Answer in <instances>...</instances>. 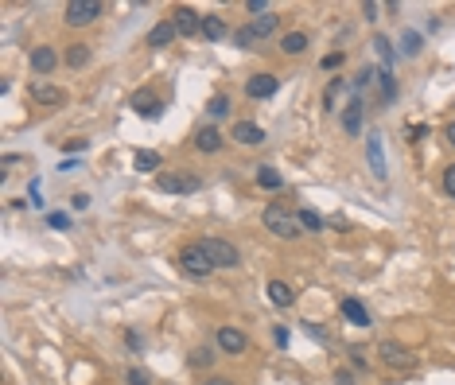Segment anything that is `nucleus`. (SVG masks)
Returning <instances> with one entry per match:
<instances>
[{"instance_id": "473e14b6", "label": "nucleus", "mask_w": 455, "mask_h": 385, "mask_svg": "<svg viewBox=\"0 0 455 385\" xmlns=\"http://www.w3.org/2000/svg\"><path fill=\"white\" fill-rule=\"evenodd\" d=\"M125 382H129V385H152V377H148V370H140V366H132Z\"/></svg>"}, {"instance_id": "f03ea898", "label": "nucleus", "mask_w": 455, "mask_h": 385, "mask_svg": "<svg viewBox=\"0 0 455 385\" xmlns=\"http://www.w3.org/2000/svg\"><path fill=\"white\" fill-rule=\"evenodd\" d=\"M180 269L187 273V277H195V280H203V277L214 273V261L206 257L203 241H187V245H183L180 249Z\"/></svg>"}, {"instance_id": "c03bdc74", "label": "nucleus", "mask_w": 455, "mask_h": 385, "mask_svg": "<svg viewBox=\"0 0 455 385\" xmlns=\"http://www.w3.org/2000/svg\"><path fill=\"white\" fill-rule=\"evenodd\" d=\"M71 206H74V210H86V206H90V195H74Z\"/></svg>"}, {"instance_id": "393cba45", "label": "nucleus", "mask_w": 455, "mask_h": 385, "mask_svg": "<svg viewBox=\"0 0 455 385\" xmlns=\"http://www.w3.org/2000/svg\"><path fill=\"white\" fill-rule=\"evenodd\" d=\"M203 36L214 43V39H222L226 36V20L222 16H203Z\"/></svg>"}, {"instance_id": "49530a36", "label": "nucleus", "mask_w": 455, "mask_h": 385, "mask_svg": "<svg viewBox=\"0 0 455 385\" xmlns=\"http://www.w3.org/2000/svg\"><path fill=\"white\" fill-rule=\"evenodd\" d=\"M203 385H234V382H230V377H206Z\"/></svg>"}, {"instance_id": "4468645a", "label": "nucleus", "mask_w": 455, "mask_h": 385, "mask_svg": "<svg viewBox=\"0 0 455 385\" xmlns=\"http://www.w3.org/2000/svg\"><path fill=\"white\" fill-rule=\"evenodd\" d=\"M265 296H269V303H273V308H292V303H296V292L288 288L284 280H269Z\"/></svg>"}, {"instance_id": "a878e982", "label": "nucleus", "mask_w": 455, "mask_h": 385, "mask_svg": "<svg viewBox=\"0 0 455 385\" xmlns=\"http://www.w3.org/2000/svg\"><path fill=\"white\" fill-rule=\"evenodd\" d=\"M86 62H90V47H86V43H71V51H66V66L82 71Z\"/></svg>"}, {"instance_id": "a19ab883", "label": "nucleus", "mask_w": 455, "mask_h": 385, "mask_svg": "<svg viewBox=\"0 0 455 385\" xmlns=\"http://www.w3.org/2000/svg\"><path fill=\"white\" fill-rule=\"evenodd\" d=\"M273 338L276 347H288V327H273Z\"/></svg>"}, {"instance_id": "7c9ffc66", "label": "nucleus", "mask_w": 455, "mask_h": 385, "mask_svg": "<svg viewBox=\"0 0 455 385\" xmlns=\"http://www.w3.org/2000/svg\"><path fill=\"white\" fill-rule=\"evenodd\" d=\"M206 109H210V117H226V113H230V97L226 94L210 97V105H206Z\"/></svg>"}, {"instance_id": "f257e3e1", "label": "nucleus", "mask_w": 455, "mask_h": 385, "mask_svg": "<svg viewBox=\"0 0 455 385\" xmlns=\"http://www.w3.org/2000/svg\"><path fill=\"white\" fill-rule=\"evenodd\" d=\"M261 226L269 229L273 238H280V241H296V238H304V229H299V218L292 214L288 206H280V203H269V206H265Z\"/></svg>"}, {"instance_id": "c9c22d12", "label": "nucleus", "mask_w": 455, "mask_h": 385, "mask_svg": "<svg viewBox=\"0 0 455 385\" xmlns=\"http://www.w3.org/2000/svg\"><path fill=\"white\" fill-rule=\"evenodd\" d=\"M339 86H343V82H339V78H331V86H327V94H323V105H327V109H335V94H339Z\"/></svg>"}, {"instance_id": "ea45409f", "label": "nucleus", "mask_w": 455, "mask_h": 385, "mask_svg": "<svg viewBox=\"0 0 455 385\" xmlns=\"http://www.w3.org/2000/svg\"><path fill=\"white\" fill-rule=\"evenodd\" d=\"M47 222H51L55 229H71V218H66V214H51Z\"/></svg>"}, {"instance_id": "f8f14e48", "label": "nucleus", "mask_w": 455, "mask_h": 385, "mask_svg": "<svg viewBox=\"0 0 455 385\" xmlns=\"http://www.w3.org/2000/svg\"><path fill=\"white\" fill-rule=\"evenodd\" d=\"M222 145H226V140H222V133H218L214 125H203V129L195 133V148H199L203 156H214V152H222Z\"/></svg>"}, {"instance_id": "37998d69", "label": "nucleus", "mask_w": 455, "mask_h": 385, "mask_svg": "<svg viewBox=\"0 0 455 385\" xmlns=\"http://www.w3.org/2000/svg\"><path fill=\"white\" fill-rule=\"evenodd\" d=\"M362 16H366V20H378V4H373V0H366V4H362Z\"/></svg>"}, {"instance_id": "9b49d317", "label": "nucleus", "mask_w": 455, "mask_h": 385, "mask_svg": "<svg viewBox=\"0 0 455 385\" xmlns=\"http://www.w3.org/2000/svg\"><path fill=\"white\" fill-rule=\"evenodd\" d=\"M234 140H238L241 148H261L265 145V129L261 125H253V121H238V125H234Z\"/></svg>"}, {"instance_id": "e433bc0d", "label": "nucleus", "mask_w": 455, "mask_h": 385, "mask_svg": "<svg viewBox=\"0 0 455 385\" xmlns=\"http://www.w3.org/2000/svg\"><path fill=\"white\" fill-rule=\"evenodd\" d=\"M299 327H304V331H308V335H312L315 343H327V331H323L319 323H299Z\"/></svg>"}, {"instance_id": "412c9836", "label": "nucleus", "mask_w": 455, "mask_h": 385, "mask_svg": "<svg viewBox=\"0 0 455 385\" xmlns=\"http://www.w3.org/2000/svg\"><path fill=\"white\" fill-rule=\"evenodd\" d=\"M366 152H370L373 175H378V179H385V152H382V136H378V133H370V148H366Z\"/></svg>"}, {"instance_id": "5701e85b", "label": "nucleus", "mask_w": 455, "mask_h": 385, "mask_svg": "<svg viewBox=\"0 0 455 385\" xmlns=\"http://www.w3.org/2000/svg\"><path fill=\"white\" fill-rule=\"evenodd\" d=\"M280 51H284V55H299V51H308V36H304V32H288V36L280 39Z\"/></svg>"}, {"instance_id": "58836bf2", "label": "nucleus", "mask_w": 455, "mask_h": 385, "mask_svg": "<svg viewBox=\"0 0 455 385\" xmlns=\"http://www.w3.org/2000/svg\"><path fill=\"white\" fill-rule=\"evenodd\" d=\"M335 66H343V51H331V55H323V71H335Z\"/></svg>"}, {"instance_id": "cd10ccee", "label": "nucleus", "mask_w": 455, "mask_h": 385, "mask_svg": "<svg viewBox=\"0 0 455 385\" xmlns=\"http://www.w3.org/2000/svg\"><path fill=\"white\" fill-rule=\"evenodd\" d=\"M378 82H382V97H385V101H393V97H397V82H393V74H389V71H378Z\"/></svg>"}, {"instance_id": "de8ad7c7", "label": "nucleus", "mask_w": 455, "mask_h": 385, "mask_svg": "<svg viewBox=\"0 0 455 385\" xmlns=\"http://www.w3.org/2000/svg\"><path fill=\"white\" fill-rule=\"evenodd\" d=\"M443 136H447V145L455 148V121H452V125H447V133H443Z\"/></svg>"}, {"instance_id": "c756f323", "label": "nucleus", "mask_w": 455, "mask_h": 385, "mask_svg": "<svg viewBox=\"0 0 455 385\" xmlns=\"http://www.w3.org/2000/svg\"><path fill=\"white\" fill-rule=\"evenodd\" d=\"M373 47H378V55H382V62H385V71H389V62H393V43L385 36H378L373 39Z\"/></svg>"}, {"instance_id": "2eb2a0df", "label": "nucleus", "mask_w": 455, "mask_h": 385, "mask_svg": "<svg viewBox=\"0 0 455 385\" xmlns=\"http://www.w3.org/2000/svg\"><path fill=\"white\" fill-rule=\"evenodd\" d=\"M175 36H180V32H175V24H171V20H160V24L148 32V47H171V43H175Z\"/></svg>"}, {"instance_id": "dca6fc26", "label": "nucleus", "mask_w": 455, "mask_h": 385, "mask_svg": "<svg viewBox=\"0 0 455 385\" xmlns=\"http://www.w3.org/2000/svg\"><path fill=\"white\" fill-rule=\"evenodd\" d=\"M62 97H66V94H62L59 86H51V82H36V86H32V101H39V105H59Z\"/></svg>"}, {"instance_id": "1a4fd4ad", "label": "nucleus", "mask_w": 455, "mask_h": 385, "mask_svg": "<svg viewBox=\"0 0 455 385\" xmlns=\"http://www.w3.org/2000/svg\"><path fill=\"white\" fill-rule=\"evenodd\" d=\"M378 358H382L385 366H413V350L393 343V338H385L382 347H378Z\"/></svg>"}, {"instance_id": "79ce46f5", "label": "nucleus", "mask_w": 455, "mask_h": 385, "mask_svg": "<svg viewBox=\"0 0 455 385\" xmlns=\"http://www.w3.org/2000/svg\"><path fill=\"white\" fill-rule=\"evenodd\" d=\"M335 385H354V373H347V370H335Z\"/></svg>"}, {"instance_id": "c85d7f7f", "label": "nucleus", "mask_w": 455, "mask_h": 385, "mask_svg": "<svg viewBox=\"0 0 455 385\" xmlns=\"http://www.w3.org/2000/svg\"><path fill=\"white\" fill-rule=\"evenodd\" d=\"M253 43H257V36H253V27H238V32H234V47L249 51Z\"/></svg>"}, {"instance_id": "6e6552de", "label": "nucleus", "mask_w": 455, "mask_h": 385, "mask_svg": "<svg viewBox=\"0 0 455 385\" xmlns=\"http://www.w3.org/2000/svg\"><path fill=\"white\" fill-rule=\"evenodd\" d=\"M245 347H249L245 331H238V327H218V350H222V354H245Z\"/></svg>"}, {"instance_id": "7ed1b4c3", "label": "nucleus", "mask_w": 455, "mask_h": 385, "mask_svg": "<svg viewBox=\"0 0 455 385\" xmlns=\"http://www.w3.org/2000/svg\"><path fill=\"white\" fill-rule=\"evenodd\" d=\"M203 249H206V257L214 261V269H238L241 265V253H238V245L234 241H226V238H203Z\"/></svg>"}, {"instance_id": "a211bd4d", "label": "nucleus", "mask_w": 455, "mask_h": 385, "mask_svg": "<svg viewBox=\"0 0 455 385\" xmlns=\"http://www.w3.org/2000/svg\"><path fill=\"white\" fill-rule=\"evenodd\" d=\"M343 315H347L354 327H370V312H366L354 296H347V300H343Z\"/></svg>"}, {"instance_id": "ddd939ff", "label": "nucleus", "mask_w": 455, "mask_h": 385, "mask_svg": "<svg viewBox=\"0 0 455 385\" xmlns=\"http://www.w3.org/2000/svg\"><path fill=\"white\" fill-rule=\"evenodd\" d=\"M59 66V51L47 47V43H39V47H32V71L36 74H51Z\"/></svg>"}, {"instance_id": "0eeeda50", "label": "nucleus", "mask_w": 455, "mask_h": 385, "mask_svg": "<svg viewBox=\"0 0 455 385\" xmlns=\"http://www.w3.org/2000/svg\"><path fill=\"white\" fill-rule=\"evenodd\" d=\"M171 24H175L180 36H195V32H203V16L195 12L191 4H180V8L171 12Z\"/></svg>"}, {"instance_id": "f704fd0d", "label": "nucleus", "mask_w": 455, "mask_h": 385, "mask_svg": "<svg viewBox=\"0 0 455 385\" xmlns=\"http://www.w3.org/2000/svg\"><path fill=\"white\" fill-rule=\"evenodd\" d=\"M86 145H90V140H82V136H74V140H62V152H86Z\"/></svg>"}, {"instance_id": "bb28decb", "label": "nucleus", "mask_w": 455, "mask_h": 385, "mask_svg": "<svg viewBox=\"0 0 455 385\" xmlns=\"http://www.w3.org/2000/svg\"><path fill=\"white\" fill-rule=\"evenodd\" d=\"M191 366H199V370H206V366H214V350H210V347H199V350H191Z\"/></svg>"}, {"instance_id": "2f4dec72", "label": "nucleus", "mask_w": 455, "mask_h": 385, "mask_svg": "<svg viewBox=\"0 0 455 385\" xmlns=\"http://www.w3.org/2000/svg\"><path fill=\"white\" fill-rule=\"evenodd\" d=\"M245 12H253V20H257V16L273 12V4H269V0H245Z\"/></svg>"}, {"instance_id": "9d476101", "label": "nucleus", "mask_w": 455, "mask_h": 385, "mask_svg": "<svg viewBox=\"0 0 455 385\" xmlns=\"http://www.w3.org/2000/svg\"><path fill=\"white\" fill-rule=\"evenodd\" d=\"M160 105H164V101H160L152 90H136V94L129 97V109H136V117H160Z\"/></svg>"}, {"instance_id": "a18cd8bd", "label": "nucleus", "mask_w": 455, "mask_h": 385, "mask_svg": "<svg viewBox=\"0 0 455 385\" xmlns=\"http://www.w3.org/2000/svg\"><path fill=\"white\" fill-rule=\"evenodd\" d=\"M129 347H132V350H140V347H144V338L136 335V331H129Z\"/></svg>"}, {"instance_id": "f3484780", "label": "nucleus", "mask_w": 455, "mask_h": 385, "mask_svg": "<svg viewBox=\"0 0 455 385\" xmlns=\"http://www.w3.org/2000/svg\"><path fill=\"white\" fill-rule=\"evenodd\" d=\"M362 109H366L362 101H350V105L343 109V129H347L350 136H358V133H362Z\"/></svg>"}, {"instance_id": "b1692460", "label": "nucleus", "mask_w": 455, "mask_h": 385, "mask_svg": "<svg viewBox=\"0 0 455 385\" xmlns=\"http://www.w3.org/2000/svg\"><path fill=\"white\" fill-rule=\"evenodd\" d=\"M296 218H299V229H304V234H319V229H323V218L315 214V210H308V206L296 210Z\"/></svg>"}, {"instance_id": "6ab92c4d", "label": "nucleus", "mask_w": 455, "mask_h": 385, "mask_svg": "<svg viewBox=\"0 0 455 385\" xmlns=\"http://www.w3.org/2000/svg\"><path fill=\"white\" fill-rule=\"evenodd\" d=\"M132 168L140 171V175H152V171H160V152H148V148H140V152L132 156Z\"/></svg>"}, {"instance_id": "72a5a7b5", "label": "nucleus", "mask_w": 455, "mask_h": 385, "mask_svg": "<svg viewBox=\"0 0 455 385\" xmlns=\"http://www.w3.org/2000/svg\"><path fill=\"white\" fill-rule=\"evenodd\" d=\"M443 191L455 199V164H447V168H443Z\"/></svg>"}, {"instance_id": "aec40b11", "label": "nucleus", "mask_w": 455, "mask_h": 385, "mask_svg": "<svg viewBox=\"0 0 455 385\" xmlns=\"http://www.w3.org/2000/svg\"><path fill=\"white\" fill-rule=\"evenodd\" d=\"M249 27H253V36H257V39H269V36H276V27H280V16H276V12L257 16Z\"/></svg>"}, {"instance_id": "20e7f679", "label": "nucleus", "mask_w": 455, "mask_h": 385, "mask_svg": "<svg viewBox=\"0 0 455 385\" xmlns=\"http://www.w3.org/2000/svg\"><path fill=\"white\" fill-rule=\"evenodd\" d=\"M156 187L168 191V195H195L199 187H203V179H199L195 171H160Z\"/></svg>"}, {"instance_id": "4c0bfd02", "label": "nucleus", "mask_w": 455, "mask_h": 385, "mask_svg": "<svg viewBox=\"0 0 455 385\" xmlns=\"http://www.w3.org/2000/svg\"><path fill=\"white\" fill-rule=\"evenodd\" d=\"M405 55H420V36L417 32H408L405 36Z\"/></svg>"}, {"instance_id": "423d86ee", "label": "nucleus", "mask_w": 455, "mask_h": 385, "mask_svg": "<svg viewBox=\"0 0 455 385\" xmlns=\"http://www.w3.org/2000/svg\"><path fill=\"white\" fill-rule=\"evenodd\" d=\"M276 90H280V78H276V74H253L249 82H245V97H253V101H265V97H273Z\"/></svg>"}, {"instance_id": "39448f33", "label": "nucleus", "mask_w": 455, "mask_h": 385, "mask_svg": "<svg viewBox=\"0 0 455 385\" xmlns=\"http://www.w3.org/2000/svg\"><path fill=\"white\" fill-rule=\"evenodd\" d=\"M62 16H66V24L71 27H86V24H94L97 16H101V0H71V4L62 8Z\"/></svg>"}, {"instance_id": "4be33fe9", "label": "nucleus", "mask_w": 455, "mask_h": 385, "mask_svg": "<svg viewBox=\"0 0 455 385\" xmlns=\"http://www.w3.org/2000/svg\"><path fill=\"white\" fill-rule=\"evenodd\" d=\"M257 187H265V191H280L284 179H280V171H276V168L265 164V168H257Z\"/></svg>"}]
</instances>
